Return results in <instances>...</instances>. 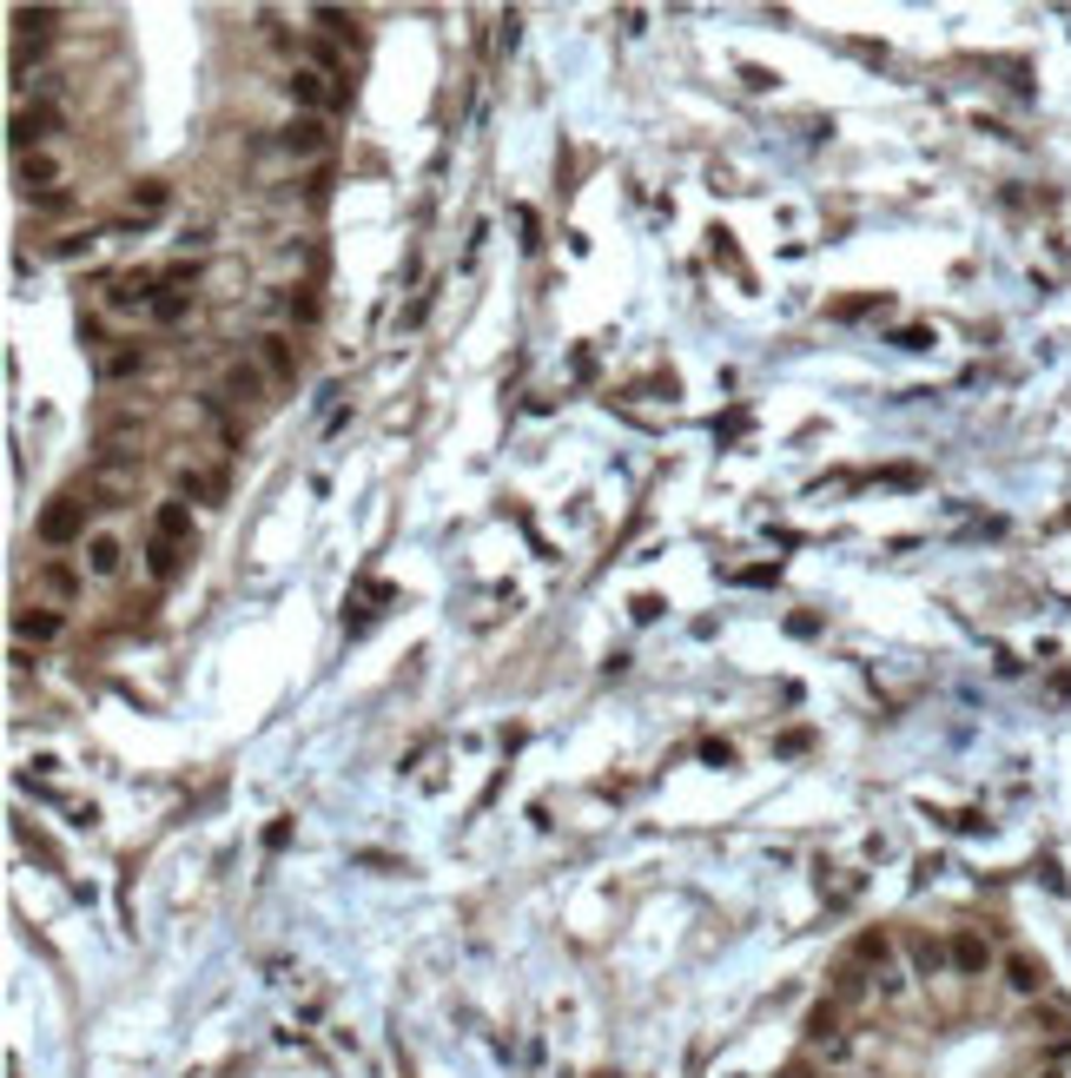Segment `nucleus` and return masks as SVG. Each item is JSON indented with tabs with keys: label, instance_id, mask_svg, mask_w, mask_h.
<instances>
[{
	"label": "nucleus",
	"instance_id": "1",
	"mask_svg": "<svg viewBox=\"0 0 1071 1078\" xmlns=\"http://www.w3.org/2000/svg\"><path fill=\"white\" fill-rule=\"evenodd\" d=\"M87 496H100V504H126V496L139 490V457L126 450H100V463H87V483H79Z\"/></svg>",
	"mask_w": 1071,
	"mask_h": 1078
},
{
	"label": "nucleus",
	"instance_id": "2",
	"mask_svg": "<svg viewBox=\"0 0 1071 1078\" xmlns=\"http://www.w3.org/2000/svg\"><path fill=\"white\" fill-rule=\"evenodd\" d=\"M285 87H291V100L304 107V120H332L338 107H345V87H338V79L332 73H317V66H291V79H285Z\"/></svg>",
	"mask_w": 1071,
	"mask_h": 1078
},
{
	"label": "nucleus",
	"instance_id": "3",
	"mask_svg": "<svg viewBox=\"0 0 1071 1078\" xmlns=\"http://www.w3.org/2000/svg\"><path fill=\"white\" fill-rule=\"evenodd\" d=\"M14 186H21L34 206L60 199V193H66V165H60V152H21V159H14Z\"/></svg>",
	"mask_w": 1071,
	"mask_h": 1078
},
{
	"label": "nucleus",
	"instance_id": "4",
	"mask_svg": "<svg viewBox=\"0 0 1071 1078\" xmlns=\"http://www.w3.org/2000/svg\"><path fill=\"white\" fill-rule=\"evenodd\" d=\"M60 133V113L47 107V100H34V107H14V120H8V139H14V159L21 152H47V139Z\"/></svg>",
	"mask_w": 1071,
	"mask_h": 1078
},
{
	"label": "nucleus",
	"instance_id": "5",
	"mask_svg": "<svg viewBox=\"0 0 1071 1078\" xmlns=\"http://www.w3.org/2000/svg\"><path fill=\"white\" fill-rule=\"evenodd\" d=\"M34 590H40L53 609H73L79 590H87V575H79L73 562H60V556H47V562H34Z\"/></svg>",
	"mask_w": 1071,
	"mask_h": 1078
},
{
	"label": "nucleus",
	"instance_id": "6",
	"mask_svg": "<svg viewBox=\"0 0 1071 1078\" xmlns=\"http://www.w3.org/2000/svg\"><path fill=\"white\" fill-rule=\"evenodd\" d=\"M73 536H87V504H79V490L53 496V504L40 510V543H73Z\"/></svg>",
	"mask_w": 1071,
	"mask_h": 1078
},
{
	"label": "nucleus",
	"instance_id": "7",
	"mask_svg": "<svg viewBox=\"0 0 1071 1078\" xmlns=\"http://www.w3.org/2000/svg\"><path fill=\"white\" fill-rule=\"evenodd\" d=\"M252 358H259V371H265L272 384H291V377H298V345L285 338V331H259V338H252Z\"/></svg>",
	"mask_w": 1071,
	"mask_h": 1078
},
{
	"label": "nucleus",
	"instance_id": "8",
	"mask_svg": "<svg viewBox=\"0 0 1071 1078\" xmlns=\"http://www.w3.org/2000/svg\"><path fill=\"white\" fill-rule=\"evenodd\" d=\"M265 384H272V377H265L259 364H245V358H232V364H225V377H219V397L245 410V404H259V397H265Z\"/></svg>",
	"mask_w": 1071,
	"mask_h": 1078
},
{
	"label": "nucleus",
	"instance_id": "9",
	"mask_svg": "<svg viewBox=\"0 0 1071 1078\" xmlns=\"http://www.w3.org/2000/svg\"><path fill=\"white\" fill-rule=\"evenodd\" d=\"M278 152L285 159H324V152H332V133H324V120H291L278 133Z\"/></svg>",
	"mask_w": 1071,
	"mask_h": 1078
},
{
	"label": "nucleus",
	"instance_id": "10",
	"mask_svg": "<svg viewBox=\"0 0 1071 1078\" xmlns=\"http://www.w3.org/2000/svg\"><path fill=\"white\" fill-rule=\"evenodd\" d=\"M60 629H66V616H60L53 603H21V609H14V635H21V642H53Z\"/></svg>",
	"mask_w": 1071,
	"mask_h": 1078
},
{
	"label": "nucleus",
	"instance_id": "11",
	"mask_svg": "<svg viewBox=\"0 0 1071 1078\" xmlns=\"http://www.w3.org/2000/svg\"><path fill=\"white\" fill-rule=\"evenodd\" d=\"M126 569V543L113 530H94L87 536V575H100V583H113V575Z\"/></svg>",
	"mask_w": 1071,
	"mask_h": 1078
},
{
	"label": "nucleus",
	"instance_id": "12",
	"mask_svg": "<svg viewBox=\"0 0 1071 1078\" xmlns=\"http://www.w3.org/2000/svg\"><path fill=\"white\" fill-rule=\"evenodd\" d=\"M186 543H173V536H146V569H152V583H173V575L186 569Z\"/></svg>",
	"mask_w": 1071,
	"mask_h": 1078
},
{
	"label": "nucleus",
	"instance_id": "13",
	"mask_svg": "<svg viewBox=\"0 0 1071 1078\" xmlns=\"http://www.w3.org/2000/svg\"><path fill=\"white\" fill-rule=\"evenodd\" d=\"M146 371V345H113L107 358H100V384H126V377H139Z\"/></svg>",
	"mask_w": 1071,
	"mask_h": 1078
},
{
	"label": "nucleus",
	"instance_id": "14",
	"mask_svg": "<svg viewBox=\"0 0 1071 1078\" xmlns=\"http://www.w3.org/2000/svg\"><path fill=\"white\" fill-rule=\"evenodd\" d=\"M1006 986L1019 992V1000H1032V992H1045V966L1032 953H1006Z\"/></svg>",
	"mask_w": 1071,
	"mask_h": 1078
},
{
	"label": "nucleus",
	"instance_id": "15",
	"mask_svg": "<svg viewBox=\"0 0 1071 1078\" xmlns=\"http://www.w3.org/2000/svg\"><path fill=\"white\" fill-rule=\"evenodd\" d=\"M152 536H173V543H192V504H159V517H152Z\"/></svg>",
	"mask_w": 1071,
	"mask_h": 1078
},
{
	"label": "nucleus",
	"instance_id": "16",
	"mask_svg": "<svg viewBox=\"0 0 1071 1078\" xmlns=\"http://www.w3.org/2000/svg\"><path fill=\"white\" fill-rule=\"evenodd\" d=\"M186 311H192V292H179V285L159 278V298H152V311H146V318H152V324H179Z\"/></svg>",
	"mask_w": 1071,
	"mask_h": 1078
},
{
	"label": "nucleus",
	"instance_id": "17",
	"mask_svg": "<svg viewBox=\"0 0 1071 1078\" xmlns=\"http://www.w3.org/2000/svg\"><path fill=\"white\" fill-rule=\"evenodd\" d=\"M952 966H959V972H985V966H993V946H985L979 933H959V940H952Z\"/></svg>",
	"mask_w": 1071,
	"mask_h": 1078
},
{
	"label": "nucleus",
	"instance_id": "18",
	"mask_svg": "<svg viewBox=\"0 0 1071 1078\" xmlns=\"http://www.w3.org/2000/svg\"><path fill=\"white\" fill-rule=\"evenodd\" d=\"M166 186H159V179H146V186H133V199H126V219H152V212H166Z\"/></svg>",
	"mask_w": 1071,
	"mask_h": 1078
},
{
	"label": "nucleus",
	"instance_id": "19",
	"mask_svg": "<svg viewBox=\"0 0 1071 1078\" xmlns=\"http://www.w3.org/2000/svg\"><path fill=\"white\" fill-rule=\"evenodd\" d=\"M807 1039H813V1045H840V1006H834V1000H827V1006H813Z\"/></svg>",
	"mask_w": 1071,
	"mask_h": 1078
},
{
	"label": "nucleus",
	"instance_id": "20",
	"mask_svg": "<svg viewBox=\"0 0 1071 1078\" xmlns=\"http://www.w3.org/2000/svg\"><path fill=\"white\" fill-rule=\"evenodd\" d=\"M906 953H913V966H920L926 979H933V972L952 959V946H939V940H906Z\"/></svg>",
	"mask_w": 1071,
	"mask_h": 1078
},
{
	"label": "nucleus",
	"instance_id": "21",
	"mask_svg": "<svg viewBox=\"0 0 1071 1078\" xmlns=\"http://www.w3.org/2000/svg\"><path fill=\"white\" fill-rule=\"evenodd\" d=\"M317 27H324V34H338V40H351V27H358V21H351V14H338V8H317Z\"/></svg>",
	"mask_w": 1071,
	"mask_h": 1078
},
{
	"label": "nucleus",
	"instance_id": "22",
	"mask_svg": "<svg viewBox=\"0 0 1071 1078\" xmlns=\"http://www.w3.org/2000/svg\"><path fill=\"white\" fill-rule=\"evenodd\" d=\"M291 324H317V298L311 292H291Z\"/></svg>",
	"mask_w": 1071,
	"mask_h": 1078
},
{
	"label": "nucleus",
	"instance_id": "23",
	"mask_svg": "<svg viewBox=\"0 0 1071 1078\" xmlns=\"http://www.w3.org/2000/svg\"><path fill=\"white\" fill-rule=\"evenodd\" d=\"M79 252H94V238H87V232H73V238H60V259H79Z\"/></svg>",
	"mask_w": 1071,
	"mask_h": 1078
},
{
	"label": "nucleus",
	"instance_id": "24",
	"mask_svg": "<svg viewBox=\"0 0 1071 1078\" xmlns=\"http://www.w3.org/2000/svg\"><path fill=\"white\" fill-rule=\"evenodd\" d=\"M787 1078H813V1071H807V1065H787Z\"/></svg>",
	"mask_w": 1071,
	"mask_h": 1078
}]
</instances>
